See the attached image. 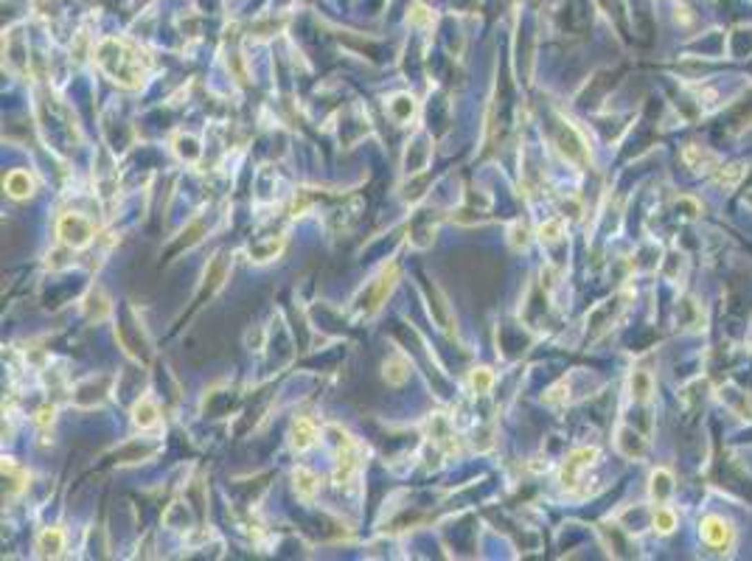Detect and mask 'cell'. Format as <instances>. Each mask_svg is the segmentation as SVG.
<instances>
[{"label": "cell", "instance_id": "obj_4", "mask_svg": "<svg viewBox=\"0 0 752 561\" xmlns=\"http://www.w3.org/2000/svg\"><path fill=\"white\" fill-rule=\"evenodd\" d=\"M699 533L704 539V544L716 547V550H727L733 544V525L724 520V516H716V513H707L704 520L699 522Z\"/></svg>", "mask_w": 752, "mask_h": 561}, {"label": "cell", "instance_id": "obj_20", "mask_svg": "<svg viewBox=\"0 0 752 561\" xmlns=\"http://www.w3.org/2000/svg\"><path fill=\"white\" fill-rule=\"evenodd\" d=\"M564 236V222L562 219H548L545 225L539 228V239L542 242H559Z\"/></svg>", "mask_w": 752, "mask_h": 561}, {"label": "cell", "instance_id": "obj_3", "mask_svg": "<svg viewBox=\"0 0 752 561\" xmlns=\"http://www.w3.org/2000/svg\"><path fill=\"white\" fill-rule=\"evenodd\" d=\"M595 457H598V449H595V446H581V449L570 452L567 460H564V466H562V471H559V483H562V489H564V491H573V489L578 486V474L587 469V466H593Z\"/></svg>", "mask_w": 752, "mask_h": 561}, {"label": "cell", "instance_id": "obj_15", "mask_svg": "<svg viewBox=\"0 0 752 561\" xmlns=\"http://www.w3.org/2000/svg\"><path fill=\"white\" fill-rule=\"evenodd\" d=\"M629 384H632V399H635V402H649V399H651V393H654V382H651V376H649L646 371H635L632 379H629Z\"/></svg>", "mask_w": 752, "mask_h": 561}, {"label": "cell", "instance_id": "obj_1", "mask_svg": "<svg viewBox=\"0 0 752 561\" xmlns=\"http://www.w3.org/2000/svg\"><path fill=\"white\" fill-rule=\"evenodd\" d=\"M96 65L110 76V81L121 88H141V81L149 73V57L135 48L132 42L107 37L96 48Z\"/></svg>", "mask_w": 752, "mask_h": 561}, {"label": "cell", "instance_id": "obj_5", "mask_svg": "<svg viewBox=\"0 0 752 561\" xmlns=\"http://www.w3.org/2000/svg\"><path fill=\"white\" fill-rule=\"evenodd\" d=\"M396 281H399V267L396 264H388L385 270H382V275L376 278V284L368 289V300H365V315H376L382 309V304H385V297L393 292V286H396Z\"/></svg>", "mask_w": 752, "mask_h": 561}, {"label": "cell", "instance_id": "obj_13", "mask_svg": "<svg viewBox=\"0 0 752 561\" xmlns=\"http://www.w3.org/2000/svg\"><path fill=\"white\" fill-rule=\"evenodd\" d=\"M157 415H160L157 404H155L152 399H146V396H144V399L135 404V410H132V421H135V426H141V429L155 426V424H157Z\"/></svg>", "mask_w": 752, "mask_h": 561}, {"label": "cell", "instance_id": "obj_10", "mask_svg": "<svg viewBox=\"0 0 752 561\" xmlns=\"http://www.w3.org/2000/svg\"><path fill=\"white\" fill-rule=\"evenodd\" d=\"M62 550H65V533L59 528H48V531L39 533V539H37V555L48 558V555H59Z\"/></svg>", "mask_w": 752, "mask_h": 561}, {"label": "cell", "instance_id": "obj_16", "mask_svg": "<svg viewBox=\"0 0 752 561\" xmlns=\"http://www.w3.org/2000/svg\"><path fill=\"white\" fill-rule=\"evenodd\" d=\"M385 379L390 382V384H404L407 379H410V362L404 360V357H390L388 362H385Z\"/></svg>", "mask_w": 752, "mask_h": 561}, {"label": "cell", "instance_id": "obj_2", "mask_svg": "<svg viewBox=\"0 0 752 561\" xmlns=\"http://www.w3.org/2000/svg\"><path fill=\"white\" fill-rule=\"evenodd\" d=\"M57 230H59V239L73 250L88 247L93 242V236H96L93 222L85 219L81 213H65V217L59 219V225H57Z\"/></svg>", "mask_w": 752, "mask_h": 561}, {"label": "cell", "instance_id": "obj_12", "mask_svg": "<svg viewBox=\"0 0 752 561\" xmlns=\"http://www.w3.org/2000/svg\"><path fill=\"white\" fill-rule=\"evenodd\" d=\"M671 491H674V474L668 469H657L651 474V497L657 500V505H662L668 497H671Z\"/></svg>", "mask_w": 752, "mask_h": 561}, {"label": "cell", "instance_id": "obj_11", "mask_svg": "<svg viewBox=\"0 0 752 561\" xmlns=\"http://www.w3.org/2000/svg\"><path fill=\"white\" fill-rule=\"evenodd\" d=\"M744 175H746V168H744L741 163L719 166L716 175H713V183H716L719 188H724V191H733V188H738V183L744 180Z\"/></svg>", "mask_w": 752, "mask_h": 561}, {"label": "cell", "instance_id": "obj_6", "mask_svg": "<svg viewBox=\"0 0 752 561\" xmlns=\"http://www.w3.org/2000/svg\"><path fill=\"white\" fill-rule=\"evenodd\" d=\"M682 163H685L691 171H716V168H719L716 152L702 149V146H696V144H688V146L682 149Z\"/></svg>", "mask_w": 752, "mask_h": 561}, {"label": "cell", "instance_id": "obj_21", "mask_svg": "<svg viewBox=\"0 0 752 561\" xmlns=\"http://www.w3.org/2000/svg\"><path fill=\"white\" fill-rule=\"evenodd\" d=\"M427 20H430V14H427L424 6H415V9L410 12V17H407V23H427Z\"/></svg>", "mask_w": 752, "mask_h": 561}, {"label": "cell", "instance_id": "obj_7", "mask_svg": "<svg viewBox=\"0 0 752 561\" xmlns=\"http://www.w3.org/2000/svg\"><path fill=\"white\" fill-rule=\"evenodd\" d=\"M3 186H6V194L14 197V199H28L34 194V177L28 175V171H23V168L9 171Z\"/></svg>", "mask_w": 752, "mask_h": 561}, {"label": "cell", "instance_id": "obj_8", "mask_svg": "<svg viewBox=\"0 0 752 561\" xmlns=\"http://www.w3.org/2000/svg\"><path fill=\"white\" fill-rule=\"evenodd\" d=\"M317 438V426L309 421V418H298L295 424H292V433H289V444L292 449H298V452H306Z\"/></svg>", "mask_w": 752, "mask_h": 561}, {"label": "cell", "instance_id": "obj_22", "mask_svg": "<svg viewBox=\"0 0 752 561\" xmlns=\"http://www.w3.org/2000/svg\"><path fill=\"white\" fill-rule=\"evenodd\" d=\"M54 413H57L54 407H43V410H39V413H37V424H39V426H46V424H51V421H54Z\"/></svg>", "mask_w": 752, "mask_h": 561}, {"label": "cell", "instance_id": "obj_18", "mask_svg": "<svg viewBox=\"0 0 752 561\" xmlns=\"http://www.w3.org/2000/svg\"><path fill=\"white\" fill-rule=\"evenodd\" d=\"M469 384H472L475 393H488L491 384H494V373L488 368H475L472 376H469Z\"/></svg>", "mask_w": 752, "mask_h": 561}, {"label": "cell", "instance_id": "obj_14", "mask_svg": "<svg viewBox=\"0 0 752 561\" xmlns=\"http://www.w3.org/2000/svg\"><path fill=\"white\" fill-rule=\"evenodd\" d=\"M651 528H654L657 533H662V536L674 533V528H677V513L668 508V505H657L654 513H651Z\"/></svg>", "mask_w": 752, "mask_h": 561}, {"label": "cell", "instance_id": "obj_19", "mask_svg": "<svg viewBox=\"0 0 752 561\" xmlns=\"http://www.w3.org/2000/svg\"><path fill=\"white\" fill-rule=\"evenodd\" d=\"M390 112H393L396 121H407V118L415 112V101H413L410 96H396V99L390 101Z\"/></svg>", "mask_w": 752, "mask_h": 561}, {"label": "cell", "instance_id": "obj_17", "mask_svg": "<svg viewBox=\"0 0 752 561\" xmlns=\"http://www.w3.org/2000/svg\"><path fill=\"white\" fill-rule=\"evenodd\" d=\"M317 489H320V483H317V478H315L309 469H298L295 471V491H298V497L312 500L317 494Z\"/></svg>", "mask_w": 752, "mask_h": 561}, {"label": "cell", "instance_id": "obj_9", "mask_svg": "<svg viewBox=\"0 0 752 561\" xmlns=\"http://www.w3.org/2000/svg\"><path fill=\"white\" fill-rule=\"evenodd\" d=\"M617 449H620L626 457H643V455H646V441L635 433V429L620 426V429H617Z\"/></svg>", "mask_w": 752, "mask_h": 561}]
</instances>
